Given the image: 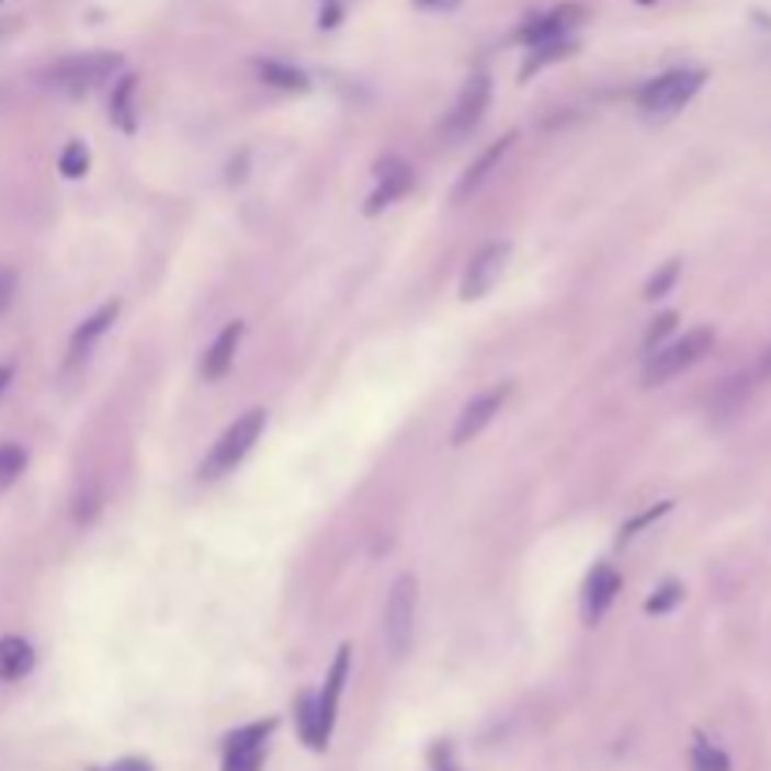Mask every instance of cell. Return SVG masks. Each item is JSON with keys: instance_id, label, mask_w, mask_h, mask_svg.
<instances>
[{"instance_id": "obj_3", "label": "cell", "mask_w": 771, "mask_h": 771, "mask_svg": "<svg viewBox=\"0 0 771 771\" xmlns=\"http://www.w3.org/2000/svg\"><path fill=\"white\" fill-rule=\"evenodd\" d=\"M264 426H268V415L264 410H245V415L234 422L230 429H226L223 436L212 444V452H207V460H204V467H200V475L204 478H223V475H230L234 467L249 455L252 444L260 441V433H264Z\"/></svg>"}, {"instance_id": "obj_12", "label": "cell", "mask_w": 771, "mask_h": 771, "mask_svg": "<svg viewBox=\"0 0 771 771\" xmlns=\"http://www.w3.org/2000/svg\"><path fill=\"white\" fill-rule=\"evenodd\" d=\"M617 591H621V576L613 572L610 565H599L591 576H587V587H583V621L587 625H594V621L613 606Z\"/></svg>"}, {"instance_id": "obj_5", "label": "cell", "mask_w": 771, "mask_h": 771, "mask_svg": "<svg viewBox=\"0 0 771 771\" xmlns=\"http://www.w3.org/2000/svg\"><path fill=\"white\" fill-rule=\"evenodd\" d=\"M415 606H418V580L415 576H399L396 587L388 594V606H384V639H388V651L402 659L415 639Z\"/></svg>"}, {"instance_id": "obj_29", "label": "cell", "mask_w": 771, "mask_h": 771, "mask_svg": "<svg viewBox=\"0 0 771 771\" xmlns=\"http://www.w3.org/2000/svg\"><path fill=\"white\" fill-rule=\"evenodd\" d=\"M681 594H685V591H681V583H673V580H670V583H662L659 591H655L651 599L644 602V610H647V613H666V610L678 606Z\"/></svg>"}, {"instance_id": "obj_33", "label": "cell", "mask_w": 771, "mask_h": 771, "mask_svg": "<svg viewBox=\"0 0 771 771\" xmlns=\"http://www.w3.org/2000/svg\"><path fill=\"white\" fill-rule=\"evenodd\" d=\"M339 15H343V8H339V0H324V8H320V27H336Z\"/></svg>"}, {"instance_id": "obj_31", "label": "cell", "mask_w": 771, "mask_h": 771, "mask_svg": "<svg viewBox=\"0 0 771 771\" xmlns=\"http://www.w3.org/2000/svg\"><path fill=\"white\" fill-rule=\"evenodd\" d=\"M94 771H155V764L144 757H125V760H113L110 768H94Z\"/></svg>"}, {"instance_id": "obj_8", "label": "cell", "mask_w": 771, "mask_h": 771, "mask_svg": "<svg viewBox=\"0 0 771 771\" xmlns=\"http://www.w3.org/2000/svg\"><path fill=\"white\" fill-rule=\"evenodd\" d=\"M486 106H489V80H486V76H475V80H467L463 94L455 99L452 113L444 117V136H449V139L470 136L478 128V121H481V113H486Z\"/></svg>"}, {"instance_id": "obj_7", "label": "cell", "mask_w": 771, "mask_h": 771, "mask_svg": "<svg viewBox=\"0 0 771 771\" xmlns=\"http://www.w3.org/2000/svg\"><path fill=\"white\" fill-rule=\"evenodd\" d=\"M508 257H512V245L508 241L486 245V249L467 264V275H463V283H460L463 302H478V297H486L489 291H494L497 279H501L508 268Z\"/></svg>"}, {"instance_id": "obj_10", "label": "cell", "mask_w": 771, "mask_h": 771, "mask_svg": "<svg viewBox=\"0 0 771 771\" xmlns=\"http://www.w3.org/2000/svg\"><path fill=\"white\" fill-rule=\"evenodd\" d=\"M508 399V388L504 384H497V388L481 392L467 402V407L460 410V418H455V429H452V444H467L475 441V436L494 422V415L501 410V402Z\"/></svg>"}, {"instance_id": "obj_14", "label": "cell", "mask_w": 771, "mask_h": 771, "mask_svg": "<svg viewBox=\"0 0 771 771\" xmlns=\"http://www.w3.org/2000/svg\"><path fill=\"white\" fill-rule=\"evenodd\" d=\"M512 144H515V136H504V139H497V144H489L486 151H481V159H478V162H470V166H467V173H463V178H460V185H455V192H452V200H455V204H463V200H467V196H475V192H478L481 185H486V178H489V173L497 170V162L504 159V155H508V147H512Z\"/></svg>"}, {"instance_id": "obj_18", "label": "cell", "mask_w": 771, "mask_h": 771, "mask_svg": "<svg viewBox=\"0 0 771 771\" xmlns=\"http://www.w3.org/2000/svg\"><path fill=\"white\" fill-rule=\"evenodd\" d=\"M136 76H121L117 87H113V99H110V117L117 128L125 133H136Z\"/></svg>"}, {"instance_id": "obj_17", "label": "cell", "mask_w": 771, "mask_h": 771, "mask_svg": "<svg viewBox=\"0 0 771 771\" xmlns=\"http://www.w3.org/2000/svg\"><path fill=\"white\" fill-rule=\"evenodd\" d=\"M34 670V647L23 636L0 639V681H20Z\"/></svg>"}, {"instance_id": "obj_22", "label": "cell", "mask_w": 771, "mask_h": 771, "mask_svg": "<svg viewBox=\"0 0 771 771\" xmlns=\"http://www.w3.org/2000/svg\"><path fill=\"white\" fill-rule=\"evenodd\" d=\"M692 771H730V757L715 741H707L704 734H696V741H692Z\"/></svg>"}, {"instance_id": "obj_24", "label": "cell", "mask_w": 771, "mask_h": 771, "mask_svg": "<svg viewBox=\"0 0 771 771\" xmlns=\"http://www.w3.org/2000/svg\"><path fill=\"white\" fill-rule=\"evenodd\" d=\"M745 396H749V381L745 376H734V381H726L723 388H718V396H715V410L723 418H730V415H738L741 410V402Z\"/></svg>"}, {"instance_id": "obj_27", "label": "cell", "mask_w": 771, "mask_h": 771, "mask_svg": "<svg viewBox=\"0 0 771 771\" xmlns=\"http://www.w3.org/2000/svg\"><path fill=\"white\" fill-rule=\"evenodd\" d=\"M670 508H673V501H659V504H655V508H647V512H639V515H636V520H628V523H625V528H621V534H617V542H621V546H625V542H628V538H636V531L651 528V523H655V520H659V515H666V512H670Z\"/></svg>"}, {"instance_id": "obj_35", "label": "cell", "mask_w": 771, "mask_h": 771, "mask_svg": "<svg viewBox=\"0 0 771 771\" xmlns=\"http://www.w3.org/2000/svg\"><path fill=\"white\" fill-rule=\"evenodd\" d=\"M8 384H12V365H0V396L8 392Z\"/></svg>"}, {"instance_id": "obj_16", "label": "cell", "mask_w": 771, "mask_h": 771, "mask_svg": "<svg viewBox=\"0 0 771 771\" xmlns=\"http://www.w3.org/2000/svg\"><path fill=\"white\" fill-rule=\"evenodd\" d=\"M117 313H121V305H117V302H110V305H102V309L94 313L91 320H83V328L72 336V350H68V354H72V358H68V362H83V358L91 354V347L99 343V339L110 331V324L117 320Z\"/></svg>"}, {"instance_id": "obj_30", "label": "cell", "mask_w": 771, "mask_h": 771, "mask_svg": "<svg viewBox=\"0 0 771 771\" xmlns=\"http://www.w3.org/2000/svg\"><path fill=\"white\" fill-rule=\"evenodd\" d=\"M12 302H15V271L0 268V313H4Z\"/></svg>"}, {"instance_id": "obj_26", "label": "cell", "mask_w": 771, "mask_h": 771, "mask_svg": "<svg viewBox=\"0 0 771 771\" xmlns=\"http://www.w3.org/2000/svg\"><path fill=\"white\" fill-rule=\"evenodd\" d=\"M87 166H91V155H87V147L80 139H72V144L65 147V155H60V173H65V178H83Z\"/></svg>"}, {"instance_id": "obj_6", "label": "cell", "mask_w": 771, "mask_h": 771, "mask_svg": "<svg viewBox=\"0 0 771 771\" xmlns=\"http://www.w3.org/2000/svg\"><path fill=\"white\" fill-rule=\"evenodd\" d=\"M275 730V718H264V723L241 726L226 738V752H223V771H260L264 768V745Z\"/></svg>"}, {"instance_id": "obj_25", "label": "cell", "mask_w": 771, "mask_h": 771, "mask_svg": "<svg viewBox=\"0 0 771 771\" xmlns=\"http://www.w3.org/2000/svg\"><path fill=\"white\" fill-rule=\"evenodd\" d=\"M678 275H681V264L678 260H670V264H662L659 271H655L651 279H647V286H644V297H662V294H670L673 291V283H678Z\"/></svg>"}, {"instance_id": "obj_11", "label": "cell", "mask_w": 771, "mask_h": 771, "mask_svg": "<svg viewBox=\"0 0 771 771\" xmlns=\"http://www.w3.org/2000/svg\"><path fill=\"white\" fill-rule=\"evenodd\" d=\"M347 670H350V647H339L336 662H331L328 685L317 696V723H320V738H331V726H336V712H339V696H343L347 685Z\"/></svg>"}, {"instance_id": "obj_1", "label": "cell", "mask_w": 771, "mask_h": 771, "mask_svg": "<svg viewBox=\"0 0 771 771\" xmlns=\"http://www.w3.org/2000/svg\"><path fill=\"white\" fill-rule=\"evenodd\" d=\"M117 68H121L117 54H76V57L57 60L42 80H46L49 91L68 94V99H83V94H91L94 87L106 83Z\"/></svg>"}, {"instance_id": "obj_20", "label": "cell", "mask_w": 771, "mask_h": 771, "mask_svg": "<svg viewBox=\"0 0 771 771\" xmlns=\"http://www.w3.org/2000/svg\"><path fill=\"white\" fill-rule=\"evenodd\" d=\"M297 726H302V738H305L309 749H328V741L320 738L317 696H313V692H302V696H297Z\"/></svg>"}, {"instance_id": "obj_34", "label": "cell", "mask_w": 771, "mask_h": 771, "mask_svg": "<svg viewBox=\"0 0 771 771\" xmlns=\"http://www.w3.org/2000/svg\"><path fill=\"white\" fill-rule=\"evenodd\" d=\"M757 381H771V347L760 354V365H757Z\"/></svg>"}, {"instance_id": "obj_15", "label": "cell", "mask_w": 771, "mask_h": 771, "mask_svg": "<svg viewBox=\"0 0 771 771\" xmlns=\"http://www.w3.org/2000/svg\"><path fill=\"white\" fill-rule=\"evenodd\" d=\"M241 336H245V324L241 320L226 324L223 336H218L215 343H212V350L204 354V365H200V373H204L207 381H218V376L230 370L234 354H238V347H241Z\"/></svg>"}, {"instance_id": "obj_32", "label": "cell", "mask_w": 771, "mask_h": 771, "mask_svg": "<svg viewBox=\"0 0 771 771\" xmlns=\"http://www.w3.org/2000/svg\"><path fill=\"white\" fill-rule=\"evenodd\" d=\"M433 771H460V764H455L449 745H436V749H433Z\"/></svg>"}, {"instance_id": "obj_13", "label": "cell", "mask_w": 771, "mask_h": 771, "mask_svg": "<svg viewBox=\"0 0 771 771\" xmlns=\"http://www.w3.org/2000/svg\"><path fill=\"white\" fill-rule=\"evenodd\" d=\"M583 20V8L580 4H568V8H557V12L549 15H538V20H531L528 27L520 31V42H528V46H538V42H554V38H568L572 34L576 23Z\"/></svg>"}, {"instance_id": "obj_2", "label": "cell", "mask_w": 771, "mask_h": 771, "mask_svg": "<svg viewBox=\"0 0 771 771\" xmlns=\"http://www.w3.org/2000/svg\"><path fill=\"white\" fill-rule=\"evenodd\" d=\"M712 347H715V331L712 328H692V331H685L678 343H666V347H659V350H651V354H647L644 384H647V388H655V384L673 381V376H681L685 370H692V365H696Z\"/></svg>"}, {"instance_id": "obj_28", "label": "cell", "mask_w": 771, "mask_h": 771, "mask_svg": "<svg viewBox=\"0 0 771 771\" xmlns=\"http://www.w3.org/2000/svg\"><path fill=\"white\" fill-rule=\"evenodd\" d=\"M678 328V313H662V317L651 320V328H647L644 336V354H651V350H659L666 343V336Z\"/></svg>"}, {"instance_id": "obj_37", "label": "cell", "mask_w": 771, "mask_h": 771, "mask_svg": "<svg viewBox=\"0 0 771 771\" xmlns=\"http://www.w3.org/2000/svg\"><path fill=\"white\" fill-rule=\"evenodd\" d=\"M639 4H651V0H639Z\"/></svg>"}, {"instance_id": "obj_36", "label": "cell", "mask_w": 771, "mask_h": 771, "mask_svg": "<svg viewBox=\"0 0 771 771\" xmlns=\"http://www.w3.org/2000/svg\"><path fill=\"white\" fill-rule=\"evenodd\" d=\"M418 8H452L455 0H415Z\"/></svg>"}, {"instance_id": "obj_4", "label": "cell", "mask_w": 771, "mask_h": 771, "mask_svg": "<svg viewBox=\"0 0 771 771\" xmlns=\"http://www.w3.org/2000/svg\"><path fill=\"white\" fill-rule=\"evenodd\" d=\"M704 80L707 76L700 72V68H673V72L659 76V80H651L644 91H639V110L655 121L673 117L681 106H689L692 94L704 87Z\"/></svg>"}, {"instance_id": "obj_9", "label": "cell", "mask_w": 771, "mask_h": 771, "mask_svg": "<svg viewBox=\"0 0 771 771\" xmlns=\"http://www.w3.org/2000/svg\"><path fill=\"white\" fill-rule=\"evenodd\" d=\"M415 185V170H410L407 162L396 159V155H388V159L376 162V189L370 196V204H365V215H381L384 207H392L396 200H402Z\"/></svg>"}, {"instance_id": "obj_23", "label": "cell", "mask_w": 771, "mask_h": 771, "mask_svg": "<svg viewBox=\"0 0 771 771\" xmlns=\"http://www.w3.org/2000/svg\"><path fill=\"white\" fill-rule=\"evenodd\" d=\"M27 470V452L20 449V444H0V489L15 486V478Z\"/></svg>"}, {"instance_id": "obj_19", "label": "cell", "mask_w": 771, "mask_h": 771, "mask_svg": "<svg viewBox=\"0 0 771 771\" xmlns=\"http://www.w3.org/2000/svg\"><path fill=\"white\" fill-rule=\"evenodd\" d=\"M576 54V38H554V42H538V46H531V57L528 65H523V80H528L531 72H538V68L554 65V60H565Z\"/></svg>"}, {"instance_id": "obj_21", "label": "cell", "mask_w": 771, "mask_h": 771, "mask_svg": "<svg viewBox=\"0 0 771 771\" xmlns=\"http://www.w3.org/2000/svg\"><path fill=\"white\" fill-rule=\"evenodd\" d=\"M260 80L271 83V87H279V91H305L309 87V80H305L297 68L291 65H279V60H260Z\"/></svg>"}]
</instances>
